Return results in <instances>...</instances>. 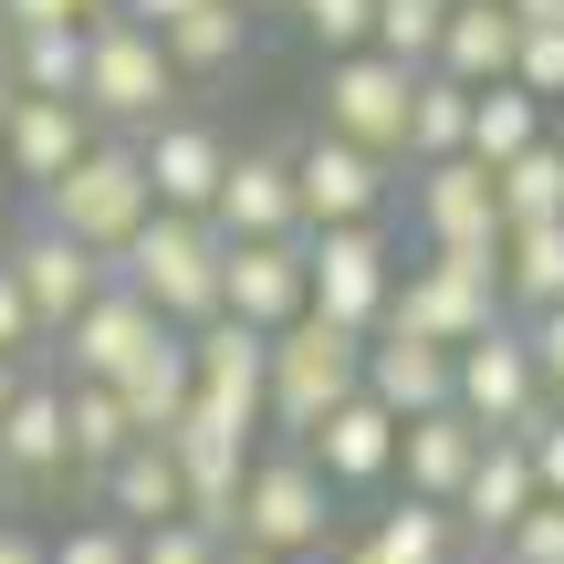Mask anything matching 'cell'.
<instances>
[{"instance_id": "27", "label": "cell", "mask_w": 564, "mask_h": 564, "mask_svg": "<svg viewBox=\"0 0 564 564\" xmlns=\"http://www.w3.org/2000/svg\"><path fill=\"white\" fill-rule=\"evenodd\" d=\"M512 42H523V21L502 11V0H449V21H440V74H460V84H502L512 74Z\"/></svg>"}, {"instance_id": "6", "label": "cell", "mask_w": 564, "mask_h": 564, "mask_svg": "<svg viewBox=\"0 0 564 564\" xmlns=\"http://www.w3.org/2000/svg\"><path fill=\"white\" fill-rule=\"evenodd\" d=\"M387 314L440 335V345L481 335V324L502 314V241H419V262H398Z\"/></svg>"}, {"instance_id": "1", "label": "cell", "mask_w": 564, "mask_h": 564, "mask_svg": "<svg viewBox=\"0 0 564 564\" xmlns=\"http://www.w3.org/2000/svg\"><path fill=\"white\" fill-rule=\"evenodd\" d=\"M335 512L345 491L314 470V449L303 440H251L241 460V491H230V544H272V554H324L335 544Z\"/></svg>"}, {"instance_id": "19", "label": "cell", "mask_w": 564, "mask_h": 564, "mask_svg": "<svg viewBox=\"0 0 564 564\" xmlns=\"http://www.w3.org/2000/svg\"><path fill=\"white\" fill-rule=\"evenodd\" d=\"M398 491V481H387ZM470 533H460V512L449 502H419V491H398L387 512H366V533H335L324 544V564H449Z\"/></svg>"}, {"instance_id": "46", "label": "cell", "mask_w": 564, "mask_h": 564, "mask_svg": "<svg viewBox=\"0 0 564 564\" xmlns=\"http://www.w3.org/2000/svg\"><path fill=\"white\" fill-rule=\"evenodd\" d=\"M512 21H564V0H502Z\"/></svg>"}, {"instance_id": "5", "label": "cell", "mask_w": 564, "mask_h": 564, "mask_svg": "<svg viewBox=\"0 0 564 564\" xmlns=\"http://www.w3.org/2000/svg\"><path fill=\"white\" fill-rule=\"evenodd\" d=\"M32 209H42L53 230H74L84 251H105V262H116V241L147 220V209H158V188H147V158H137V137L95 126V137H84V158L63 167L53 188H32Z\"/></svg>"}, {"instance_id": "28", "label": "cell", "mask_w": 564, "mask_h": 564, "mask_svg": "<svg viewBox=\"0 0 564 564\" xmlns=\"http://www.w3.org/2000/svg\"><path fill=\"white\" fill-rule=\"evenodd\" d=\"M105 387L126 398L137 440H158V429H167V419L188 408V335H178V324H158V335H147V356L126 366V377H105Z\"/></svg>"}, {"instance_id": "31", "label": "cell", "mask_w": 564, "mask_h": 564, "mask_svg": "<svg viewBox=\"0 0 564 564\" xmlns=\"http://www.w3.org/2000/svg\"><path fill=\"white\" fill-rule=\"evenodd\" d=\"M0 74H11V95H74V84H84V21L11 32V42H0Z\"/></svg>"}, {"instance_id": "42", "label": "cell", "mask_w": 564, "mask_h": 564, "mask_svg": "<svg viewBox=\"0 0 564 564\" xmlns=\"http://www.w3.org/2000/svg\"><path fill=\"white\" fill-rule=\"evenodd\" d=\"M0 356H21V366L42 356V324H32V303H21V282H11V262H0Z\"/></svg>"}, {"instance_id": "2", "label": "cell", "mask_w": 564, "mask_h": 564, "mask_svg": "<svg viewBox=\"0 0 564 564\" xmlns=\"http://www.w3.org/2000/svg\"><path fill=\"white\" fill-rule=\"evenodd\" d=\"M178 95H188L178 63H167V42L147 32L137 11H95V21H84V84H74V105H84L95 126L137 137V126H158Z\"/></svg>"}, {"instance_id": "18", "label": "cell", "mask_w": 564, "mask_h": 564, "mask_svg": "<svg viewBox=\"0 0 564 564\" xmlns=\"http://www.w3.org/2000/svg\"><path fill=\"white\" fill-rule=\"evenodd\" d=\"M408 220H419V241H502V199H491V167L470 158H429L408 167Z\"/></svg>"}, {"instance_id": "22", "label": "cell", "mask_w": 564, "mask_h": 564, "mask_svg": "<svg viewBox=\"0 0 564 564\" xmlns=\"http://www.w3.org/2000/svg\"><path fill=\"white\" fill-rule=\"evenodd\" d=\"M137 158H147L158 209H209V188H220V167H230V137L209 116H178V105H167L158 126H137Z\"/></svg>"}, {"instance_id": "9", "label": "cell", "mask_w": 564, "mask_h": 564, "mask_svg": "<svg viewBox=\"0 0 564 564\" xmlns=\"http://www.w3.org/2000/svg\"><path fill=\"white\" fill-rule=\"evenodd\" d=\"M387 199H398V158L335 137V126H314V137L293 147V209H303V230H314V220H377Z\"/></svg>"}, {"instance_id": "29", "label": "cell", "mask_w": 564, "mask_h": 564, "mask_svg": "<svg viewBox=\"0 0 564 564\" xmlns=\"http://www.w3.org/2000/svg\"><path fill=\"white\" fill-rule=\"evenodd\" d=\"M470 137V84L440 74V63H419V84H408V137H398V167H429V158H460Z\"/></svg>"}, {"instance_id": "15", "label": "cell", "mask_w": 564, "mask_h": 564, "mask_svg": "<svg viewBox=\"0 0 564 564\" xmlns=\"http://www.w3.org/2000/svg\"><path fill=\"white\" fill-rule=\"evenodd\" d=\"M188 398H199L209 419H230V429L262 440V335H251L241 314L188 324Z\"/></svg>"}, {"instance_id": "30", "label": "cell", "mask_w": 564, "mask_h": 564, "mask_svg": "<svg viewBox=\"0 0 564 564\" xmlns=\"http://www.w3.org/2000/svg\"><path fill=\"white\" fill-rule=\"evenodd\" d=\"M544 303H564V209L502 230V314H544Z\"/></svg>"}, {"instance_id": "54", "label": "cell", "mask_w": 564, "mask_h": 564, "mask_svg": "<svg viewBox=\"0 0 564 564\" xmlns=\"http://www.w3.org/2000/svg\"><path fill=\"white\" fill-rule=\"evenodd\" d=\"M544 398H554V408H564V377H554V387H544Z\"/></svg>"}, {"instance_id": "44", "label": "cell", "mask_w": 564, "mask_h": 564, "mask_svg": "<svg viewBox=\"0 0 564 564\" xmlns=\"http://www.w3.org/2000/svg\"><path fill=\"white\" fill-rule=\"evenodd\" d=\"M126 11H137L147 32H158V21H178V11H199V0H126Z\"/></svg>"}, {"instance_id": "35", "label": "cell", "mask_w": 564, "mask_h": 564, "mask_svg": "<svg viewBox=\"0 0 564 564\" xmlns=\"http://www.w3.org/2000/svg\"><path fill=\"white\" fill-rule=\"evenodd\" d=\"M440 21H449V0H377V11H366V42L419 74V63L440 53Z\"/></svg>"}, {"instance_id": "23", "label": "cell", "mask_w": 564, "mask_h": 564, "mask_svg": "<svg viewBox=\"0 0 564 564\" xmlns=\"http://www.w3.org/2000/svg\"><path fill=\"white\" fill-rule=\"evenodd\" d=\"M481 440L491 429L470 419V408H419V419H398V470H387V481L398 491H419V502H449V491H460V470L481 460Z\"/></svg>"}, {"instance_id": "12", "label": "cell", "mask_w": 564, "mask_h": 564, "mask_svg": "<svg viewBox=\"0 0 564 564\" xmlns=\"http://www.w3.org/2000/svg\"><path fill=\"white\" fill-rule=\"evenodd\" d=\"M408 63L398 53H377V42H356V53H324V126L335 137H356V147H377V158H398V137H408Z\"/></svg>"}, {"instance_id": "45", "label": "cell", "mask_w": 564, "mask_h": 564, "mask_svg": "<svg viewBox=\"0 0 564 564\" xmlns=\"http://www.w3.org/2000/svg\"><path fill=\"white\" fill-rule=\"evenodd\" d=\"M230 564H324V554H272V544H230Z\"/></svg>"}, {"instance_id": "51", "label": "cell", "mask_w": 564, "mask_h": 564, "mask_svg": "<svg viewBox=\"0 0 564 564\" xmlns=\"http://www.w3.org/2000/svg\"><path fill=\"white\" fill-rule=\"evenodd\" d=\"M74 11H84V21H95V11H126V0H74Z\"/></svg>"}, {"instance_id": "4", "label": "cell", "mask_w": 564, "mask_h": 564, "mask_svg": "<svg viewBox=\"0 0 564 564\" xmlns=\"http://www.w3.org/2000/svg\"><path fill=\"white\" fill-rule=\"evenodd\" d=\"M356 356H366V335H345V324L314 314V303H303L293 324H272L262 335V429L272 440H303V429L356 387Z\"/></svg>"}, {"instance_id": "8", "label": "cell", "mask_w": 564, "mask_h": 564, "mask_svg": "<svg viewBox=\"0 0 564 564\" xmlns=\"http://www.w3.org/2000/svg\"><path fill=\"white\" fill-rule=\"evenodd\" d=\"M449 408H470L481 429H523L544 408V366H533L523 314H491L481 335L449 345Z\"/></svg>"}, {"instance_id": "55", "label": "cell", "mask_w": 564, "mask_h": 564, "mask_svg": "<svg viewBox=\"0 0 564 564\" xmlns=\"http://www.w3.org/2000/svg\"><path fill=\"white\" fill-rule=\"evenodd\" d=\"M0 42H11V21H0Z\"/></svg>"}, {"instance_id": "13", "label": "cell", "mask_w": 564, "mask_h": 564, "mask_svg": "<svg viewBox=\"0 0 564 564\" xmlns=\"http://www.w3.org/2000/svg\"><path fill=\"white\" fill-rule=\"evenodd\" d=\"M0 262H11L21 303H32L42 345H53V335H63V314H74V303L95 293L105 272H116V262H105V251H84L74 230H53V220H42V209H32V220H11V241H0Z\"/></svg>"}, {"instance_id": "21", "label": "cell", "mask_w": 564, "mask_h": 564, "mask_svg": "<svg viewBox=\"0 0 564 564\" xmlns=\"http://www.w3.org/2000/svg\"><path fill=\"white\" fill-rule=\"evenodd\" d=\"M84 137H95V116H84L74 95H11V116H0V178L11 188H53L63 167L84 158Z\"/></svg>"}, {"instance_id": "25", "label": "cell", "mask_w": 564, "mask_h": 564, "mask_svg": "<svg viewBox=\"0 0 564 564\" xmlns=\"http://www.w3.org/2000/svg\"><path fill=\"white\" fill-rule=\"evenodd\" d=\"M523 502H533V460H523V440H512V429H491L481 460H470L460 491H449V512H460L470 544H502V533L523 523Z\"/></svg>"}, {"instance_id": "11", "label": "cell", "mask_w": 564, "mask_h": 564, "mask_svg": "<svg viewBox=\"0 0 564 564\" xmlns=\"http://www.w3.org/2000/svg\"><path fill=\"white\" fill-rule=\"evenodd\" d=\"M74 481V429H63V377L53 366H21L11 408H0V491H63Z\"/></svg>"}, {"instance_id": "53", "label": "cell", "mask_w": 564, "mask_h": 564, "mask_svg": "<svg viewBox=\"0 0 564 564\" xmlns=\"http://www.w3.org/2000/svg\"><path fill=\"white\" fill-rule=\"evenodd\" d=\"M241 11H282V0H241Z\"/></svg>"}, {"instance_id": "40", "label": "cell", "mask_w": 564, "mask_h": 564, "mask_svg": "<svg viewBox=\"0 0 564 564\" xmlns=\"http://www.w3.org/2000/svg\"><path fill=\"white\" fill-rule=\"evenodd\" d=\"M282 11L303 21V42H314V53H356V42H366V11H377V0H282Z\"/></svg>"}, {"instance_id": "16", "label": "cell", "mask_w": 564, "mask_h": 564, "mask_svg": "<svg viewBox=\"0 0 564 564\" xmlns=\"http://www.w3.org/2000/svg\"><path fill=\"white\" fill-rule=\"evenodd\" d=\"M356 387L387 408V419H419V408L449 398V345L419 335V324H398V314H377L366 324V356H356Z\"/></svg>"}, {"instance_id": "52", "label": "cell", "mask_w": 564, "mask_h": 564, "mask_svg": "<svg viewBox=\"0 0 564 564\" xmlns=\"http://www.w3.org/2000/svg\"><path fill=\"white\" fill-rule=\"evenodd\" d=\"M0 116H11V74H0Z\"/></svg>"}, {"instance_id": "3", "label": "cell", "mask_w": 564, "mask_h": 564, "mask_svg": "<svg viewBox=\"0 0 564 564\" xmlns=\"http://www.w3.org/2000/svg\"><path fill=\"white\" fill-rule=\"evenodd\" d=\"M116 282H137L178 335L209 324L220 314V230H209V209H147L116 241Z\"/></svg>"}, {"instance_id": "39", "label": "cell", "mask_w": 564, "mask_h": 564, "mask_svg": "<svg viewBox=\"0 0 564 564\" xmlns=\"http://www.w3.org/2000/svg\"><path fill=\"white\" fill-rule=\"evenodd\" d=\"M512 84L523 95H564V21H523V42H512Z\"/></svg>"}, {"instance_id": "20", "label": "cell", "mask_w": 564, "mask_h": 564, "mask_svg": "<svg viewBox=\"0 0 564 564\" xmlns=\"http://www.w3.org/2000/svg\"><path fill=\"white\" fill-rule=\"evenodd\" d=\"M209 230H220V241L303 230V209H293V147H230L220 188H209Z\"/></svg>"}, {"instance_id": "36", "label": "cell", "mask_w": 564, "mask_h": 564, "mask_svg": "<svg viewBox=\"0 0 564 564\" xmlns=\"http://www.w3.org/2000/svg\"><path fill=\"white\" fill-rule=\"evenodd\" d=\"M137 564H230V533L199 523V512H167V523L137 533Z\"/></svg>"}, {"instance_id": "32", "label": "cell", "mask_w": 564, "mask_h": 564, "mask_svg": "<svg viewBox=\"0 0 564 564\" xmlns=\"http://www.w3.org/2000/svg\"><path fill=\"white\" fill-rule=\"evenodd\" d=\"M53 377H63V366H53ZM63 429H74V481H84V470H105L126 440H137V419H126V398L105 377H63Z\"/></svg>"}, {"instance_id": "50", "label": "cell", "mask_w": 564, "mask_h": 564, "mask_svg": "<svg viewBox=\"0 0 564 564\" xmlns=\"http://www.w3.org/2000/svg\"><path fill=\"white\" fill-rule=\"evenodd\" d=\"M0 241H11V178H0Z\"/></svg>"}, {"instance_id": "24", "label": "cell", "mask_w": 564, "mask_h": 564, "mask_svg": "<svg viewBox=\"0 0 564 564\" xmlns=\"http://www.w3.org/2000/svg\"><path fill=\"white\" fill-rule=\"evenodd\" d=\"M167 63H178V84H230L251 53H262V11H241V0H199V11L158 21Z\"/></svg>"}, {"instance_id": "47", "label": "cell", "mask_w": 564, "mask_h": 564, "mask_svg": "<svg viewBox=\"0 0 564 564\" xmlns=\"http://www.w3.org/2000/svg\"><path fill=\"white\" fill-rule=\"evenodd\" d=\"M11 387H21V356H0V408H11Z\"/></svg>"}, {"instance_id": "49", "label": "cell", "mask_w": 564, "mask_h": 564, "mask_svg": "<svg viewBox=\"0 0 564 564\" xmlns=\"http://www.w3.org/2000/svg\"><path fill=\"white\" fill-rule=\"evenodd\" d=\"M449 564H502V554H491V544H460V554H449Z\"/></svg>"}, {"instance_id": "17", "label": "cell", "mask_w": 564, "mask_h": 564, "mask_svg": "<svg viewBox=\"0 0 564 564\" xmlns=\"http://www.w3.org/2000/svg\"><path fill=\"white\" fill-rule=\"evenodd\" d=\"M303 449H314V470L356 502V491H387V470H398V419H387L366 387H345V398L303 429Z\"/></svg>"}, {"instance_id": "33", "label": "cell", "mask_w": 564, "mask_h": 564, "mask_svg": "<svg viewBox=\"0 0 564 564\" xmlns=\"http://www.w3.org/2000/svg\"><path fill=\"white\" fill-rule=\"evenodd\" d=\"M533 137H544V95H523V84H470V158H481V167H502L512 158V147H533Z\"/></svg>"}, {"instance_id": "14", "label": "cell", "mask_w": 564, "mask_h": 564, "mask_svg": "<svg viewBox=\"0 0 564 564\" xmlns=\"http://www.w3.org/2000/svg\"><path fill=\"white\" fill-rule=\"evenodd\" d=\"M303 303H314V282H303V230L220 241V314H241L251 335H272V324H293Z\"/></svg>"}, {"instance_id": "48", "label": "cell", "mask_w": 564, "mask_h": 564, "mask_svg": "<svg viewBox=\"0 0 564 564\" xmlns=\"http://www.w3.org/2000/svg\"><path fill=\"white\" fill-rule=\"evenodd\" d=\"M544 137H554V147H564V95H554V105H544Z\"/></svg>"}, {"instance_id": "37", "label": "cell", "mask_w": 564, "mask_h": 564, "mask_svg": "<svg viewBox=\"0 0 564 564\" xmlns=\"http://www.w3.org/2000/svg\"><path fill=\"white\" fill-rule=\"evenodd\" d=\"M42 564H137V523H116V512L63 523V533H42Z\"/></svg>"}, {"instance_id": "43", "label": "cell", "mask_w": 564, "mask_h": 564, "mask_svg": "<svg viewBox=\"0 0 564 564\" xmlns=\"http://www.w3.org/2000/svg\"><path fill=\"white\" fill-rule=\"evenodd\" d=\"M0 564H42V533L11 523V512H0Z\"/></svg>"}, {"instance_id": "7", "label": "cell", "mask_w": 564, "mask_h": 564, "mask_svg": "<svg viewBox=\"0 0 564 564\" xmlns=\"http://www.w3.org/2000/svg\"><path fill=\"white\" fill-rule=\"evenodd\" d=\"M303 282H314V314L366 335L387 314V293H398V230H387V209L377 220H314L303 230Z\"/></svg>"}, {"instance_id": "34", "label": "cell", "mask_w": 564, "mask_h": 564, "mask_svg": "<svg viewBox=\"0 0 564 564\" xmlns=\"http://www.w3.org/2000/svg\"><path fill=\"white\" fill-rule=\"evenodd\" d=\"M491 199H502V230L512 220H554V209H564V147L554 137L512 147V158L491 167Z\"/></svg>"}, {"instance_id": "41", "label": "cell", "mask_w": 564, "mask_h": 564, "mask_svg": "<svg viewBox=\"0 0 564 564\" xmlns=\"http://www.w3.org/2000/svg\"><path fill=\"white\" fill-rule=\"evenodd\" d=\"M512 440H523V460H533V491H554V502H564V408L544 398L523 429H512Z\"/></svg>"}, {"instance_id": "26", "label": "cell", "mask_w": 564, "mask_h": 564, "mask_svg": "<svg viewBox=\"0 0 564 564\" xmlns=\"http://www.w3.org/2000/svg\"><path fill=\"white\" fill-rule=\"evenodd\" d=\"M84 491H95V512H116V523H167V512H188L178 491V460H167V440H126L105 470H84Z\"/></svg>"}, {"instance_id": "38", "label": "cell", "mask_w": 564, "mask_h": 564, "mask_svg": "<svg viewBox=\"0 0 564 564\" xmlns=\"http://www.w3.org/2000/svg\"><path fill=\"white\" fill-rule=\"evenodd\" d=\"M491 554H502V564H564V502H554V491H533L523 523H512Z\"/></svg>"}, {"instance_id": "10", "label": "cell", "mask_w": 564, "mask_h": 564, "mask_svg": "<svg viewBox=\"0 0 564 564\" xmlns=\"http://www.w3.org/2000/svg\"><path fill=\"white\" fill-rule=\"evenodd\" d=\"M158 324H167V314L137 293V282H116V272H105L95 293H84L74 314H63V335L42 345V356H53L63 377H126V366L147 356V335H158Z\"/></svg>"}]
</instances>
